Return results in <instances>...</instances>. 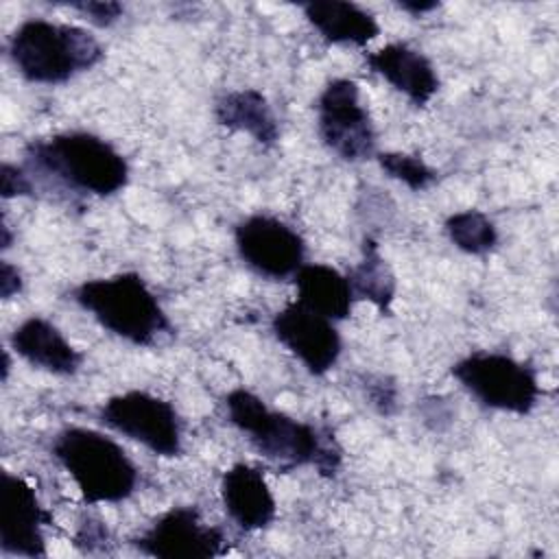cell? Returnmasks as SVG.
<instances>
[{"label": "cell", "instance_id": "obj_1", "mask_svg": "<svg viewBox=\"0 0 559 559\" xmlns=\"http://www.w3.org/2000/svg\"><path fill=\"white\" fill-rule=\"evenodd\" d=\"M225 408L229 421L280 469L312 465L325 478L336 476L343 450L330 428H319L273 411L262 397L242 386L231 389L225 395Z\"/></svg>", "mask_w": 559, "mask_h": 559}, {"label": "cell", "instance_id": "obj_2", "mask_svg": "<svg viewBox=\"0 0 559 559\" xmlns=\"http://www.w3.org/2000/svg\"><path fill=\"white\" fill-rule=\"evenodd\" d=\"M24 168L31 175H46L72 192L92 197H111L129 183L124 155L90 131H61L28 142Z\"/></svg>", "mask_w": 559, "mask_h": 559}, {"label": "cell", "instance_id": "obj_3", "mask_svg": "<svg viewBox=\"0 0 559 559\" xmlns=\"http://www.w3.org/2000/svg\"><path fill=\"white\" fill-rule=\"evenodd\" d=\"M72 299L109 334L140 347H155L173 338L175 330L142 275L127 271L81 282Z\"/></svg>", "mask_w": 559, "mask_h": 559}, {"label": "cell", "instance_id": "obj_4", "mask_svg": "<svg viewBox=\"0 0 559 559\" xmlns=\"http://www.w3.org/2000/svg\"><path fill=\"white\" fill-rule=\"evenodd\" d=\"M7 55L24 81L61 85L98 66L105 50L87 28L31 17L11 33Z\"/></svg>", "mask_w": 559, "mask_h": 559}, {"label": "cell", "instance_id": "obj_5", "mask_svg": "<svg viewBox=\"0 0 559 559\" xmlns=\"http://www.w3.org/2000/svg\"><path fill=\"white\" fill-rule=\"evenodd\" d=\"M50 452L74 480L85 504H116L138 489L140 472L135 463L118 441L98 430L63 428L57 432Z\"/></svg>", "mask_w": 559, "mask_h": 559}, {"label": "cell", "instance_id": "obj_6", "mask_svg": "<svg viewBox=\"0 0 559 559\" xmlns=\"http://www.w3.org/2000/svg\"><path fill=\"white\" fill-rule=\"evenodd\" d=\"M456 382L483 406L528 415L537 406L542 386L537 371L502 352H474L452 365Z\"/></svg>", "mask_w": 559, "mask_h": 559}, {"label": "cell", "instance_id": "obj_7", "mask_svg": "<svg viewBox=\"0 0 559 559\" xmlns=\"http://www.w3.org/2000/svg\"><path fill=\"white\" fill-rule=\"evenodd\" d=\"M98 421L157 456L173 459L183 450L179 413L168 400L148 391L133 389L111 395L100 404Z\"/></svg>", "mask_w": 559, "mask_h": 559}, {"label": "cell", "instance_id": "obj_8", "mask_svg": "<svg viewBox=\"0 0 559 559\" xmlns=\"http://www.w3.org/2000/svg\"><path fill=\"white\" fill-rule=\"evenodd\" d=\"M317 131L321 144L343 162L358 164L376 157V129L352 79H332L317 98Z\"/></svg>", "mask_w": 559, "mask_h": 559}, {"label": "cell", "instance_id": "obj_9", "mask_svg": "<svg viewBox=\"0 0 559 559\" xmlns=\"http://www.w3.org/2000/svg\"><path fill=\"white\" fill-rule=\"evenodd\" d=\"M234 245L247 269L266 280H288L306 264L301 234L271 214H251L236 223Z\"/></svg>", "mask_w": 559, "mask_h": 559}, {"label": "cell", "instance_id": "obj_10", "mask_svg": "<svg viewBox=\"0 0 559 559\" xmlns=\"http://www.w3.org/2000/svg\"><path fill=\"white\" fill-rule=\"evenodd\" d=\"M131 544L155 559H212L227 552L225 533L205 524L192 504L173 507L157 515Z\"/></svg>", "mask_w": 559, "mask_h": 559}, {"label": "cell", "instance_id": "obj_11", "mask_svg": "<svg viewBox=\"0 0 559 559\" xmlns=\"http://www.w3.org/2000/svg\"><path fill=\"white\" fill-rule=\"evenodd\" d=\"M271 332L312 376L328 373L343 352L336 321L310 310L297 299L273 314Z\"/></svg>", "mask_w": 559, "mask_h": 559}, {"label": "cell", "instance_id": "obj_12", "mask_svg": "<svg viewBox=\"0 0 559 559\" xmlns=\"http://www.w3.org/2000/svg\"><path fill=\"white\" fill-rule=\"evenodd\" d=\"M52 515L41 507L37 491L15 474H2L0 489V550L13 557H44V526Z\"/></svg>", "mask_w": 559, "mask_h": 559}, {"label": "cell", "instance_id": "obj_13", "mask_svg": "<svg viewBox=\"0 0 559 559\" xmlns=\"http://www.w3.org/2000/svg\"><path fill=\"white\" fill-rule=\"evenodd\" d=\"M365 63L417 107L428 105L439 92V76L432 61L404 41H391L378 50L365 52Z\"/></svg>", "mask_w": 559, "mask_h": 559}, {"label": "cell", "instance_id": "obj_14", "mask_svg": "<svg viewBox=\"0 0 559 559\" xmlns=\"http://www.w3.org/2000/svg\"><path fill=\"white\" fill-rule=\"evenodd\" d=\"M221 500L229 520L247 533L266 528L277 515L275 496L264 474L249 463H236L223 472Z\"/></svg>", "mask_w": 559, "mask_h": 559}, {"label": "cell", "instance_id": "obj_15", "mask_svg": "<svg viewBox=\"0 0 559 559\" xmlns=\"http://www.w3.org/2000/svg\"><path fill=\"white\" fill-rule=\"evenodd\" d=\"M11 349L31 367L55 373L74 376L83 365V354L44 317H28L15 325L9 336Z\"/></svg>", "mask_w": 559, "mask_h": 559}, {"label": "cell", "instance_id": "obj_16", "mask_svg": "<svg viewBox=\"0 0 559 559\" xmlns=\"http://www.w3.org/2000/svg\"><path fill=\"white\" fill-rule=\"evenodd\" d=\"M310 26L334 46H367L380 35L376 15L356 2L312 0L301 4Z\"/></svg>", "mask_w": 559, "mask_h": 559}, {"label": "cell", "instance_id": "obj_17", "mask_svg": "<svg viewBox=\"0 0 559 559\" xmlns=\"http://www.w3.org/2000/svg\"><path fill=\"white\" fill-rule=\"evenodd\" d=\"M214 118L221 127L251 135L262 146L280 140L277 116L266 96L253 87L231 90L214 100Z\"/></svg>", "mask_w": 559, "mask_h": 559}, {"label": "cell", "instance_id": "obj_18", "mask_svg": "<svg viewBox=\"0 0 559 559\" xmlns=\"http://www.w3.org/2000/svg\"><path fill=\"white\" fill-rule=\"evenodd\" d=\"M293 280L297 286V301L310 310L332 321H343L352 314L356 297L347 275H343L338 269L312 262L304 264Z\"/></svg>", "mask_w": 559, "mask_h": 559}, {"label": "cell", "instance_id": "obj_19", "mask_svg": "<svg viewBox=\"0 0 559 559\" xmlns=\"http://www.w3.org/2000/svg\"><path fill=\"white\" fill-rule=\"evenodd\" d=\"M347 280L352 284L356 299L371 301L382 314H391V304L395 299V275L380 253L376 238L367 236L362 242V258L349 269Z\"/></svg>", "mask_w": 559, "mask_h": 559}, {"label": "cell", "instance_id": "obj_20", "mask_svg": "<svg viewBox=\"0 0 559 559\" xmlns=\"http://www.w3.org/2000/svg\"><path fill=\"white\" fill-rule=\"evenodd\" d=\"M448 240L467 255H487L498 245V229L493 221L480 210L454 212L445 218Z\"/></svg>", "mask_w": 559, "mask_h": 559}, {"label": "cell", "instance_id": "obj_21", "mask_svg": "<svg viewBox=\"0 0 559 559\" xmlns=\"http://www.w3.org/2000/svg\"><path fill=\"white\" fill-rule=\"evenodd\" d=\"M376 159L384 175L404 183L413 192H421L430 188L437 179V170H432L419 155H411L402 151H384V153H376Z\"/></svg>", "mask_w": 559, "mask_h": 559}, {"label": "cell", "instance_id": "obj_22", "mask_svg": "<svg viewBox=\"0 0 559 559\" xmlns=\"http://www.w3.org/2000/svg\"><path fill=\"white\" fill-rule=\"evenodd\" d=\"M68 7L79 11L90 24H94L98 28H107V26L116 24L124 13V7L120 2H109V0L107 2H98V0L70 2Z\"/></svg>", "mask_w": 559, "mask_h": 559}, {"label": "cell", "instance_id": "obj_23", "mask_svg": "<svg viewBox=\"0 0 559 559\" xmlns=\"http://www.w3.org/2000/svg\"><path fill=\"white\" fill-rule=\"evenodd\" d=\"M0 181H2V199L28 197V194H33V190H35L33 179H31V173H28L26 168L15 166V164H9V162L2 164Z\"/></svg>", "mask_w": 559, "mask_h": 559}, {"label": "cell", "instance_id": "obj_24", "mask_svg": "<svg viewBox=\"0 0 559 559\" xmlns=\"http://www.w3.org/2000/svg\"><path fill=\"white\" fill-rule=\"evenodd\" d=\"M367 395L371 404L378 408L382 415H391L395 411V400H397V389L393 382L378 378V382L367 384Z\"/></svg>", "mask_w": 559, "mask_h": 559}, {"label": "cell", "instance_id": "obj_25", "mask_svg": "<svg viewBox=\"0 0 559 559\" xmlns=\"http://www.w3.org/2000/svg\"><path fill=\"white\" fill-rule=\"evenodd\" d=\"M20 290H22L20 271L11 262L2 260V264H0V295H2V299H11Z\"/></svg>", "mask_w": 559, "mask_h": 559}, {"label": "cell", "instance_id": "obj_26", "mask_svg": "<svg viewBox=\"0 0 559 559\" xmlns=\"http://www.w3.org/2000/svg\"><path fill=\"white\" fill-rule=\"evenodd\" d=\"M439 7L437 0L432 2H417V0H404V2H397V9L402 11H408L413 15H421V13H428V11H435Z\"/></svg>", "mask_w": 559, "mask_h": 559}]
</instances>
